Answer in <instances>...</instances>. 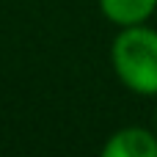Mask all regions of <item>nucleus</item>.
<instances>
[{"label":"nucleus","instance_id":"nucleus-1","mask_svg":"<svg viewBox=\"0 0 157 157\" xmlns=\"http://www.w3.org/2000/svg\"><path fill=\"white\" fill-rule=\"evenodd\" d=\"M113 66L127 88L157 94V33L127 25L113 41Z\"/></svg>","mask_w":157,"mask_h":157},{"label":"nucleus","instance_id":"nucleus-2","mask_svg":"<svg viewBox=\"0 0 157 157\" xmlns=\"http://www.w3.org/2000/svg\"><path fill=\"white\" fill-rule=\"evenodd\" d=\"M105 157H157V138L149 130L127 127L119 130L102 149Z\"/></svg>","mask_w":157,"mask_h":157},{"label":"nucleus","instance_id":"nucleus-3","mask_svg":"<svg viewBox=\"0 0 157 157\" xmlns=\"http://www.w3.org/2000/svg\"><path fill=\"white\" fill-rule=\"evenodd\" d=\"M108 19L119 25H141L152 11L157 8V0H99Z\"/></svg>","mask_w":157,"mask_h":157}]
</instances>
